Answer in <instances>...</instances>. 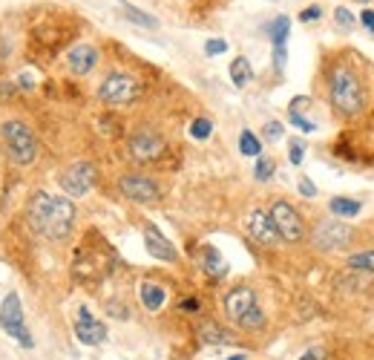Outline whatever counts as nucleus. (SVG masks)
I'll use <instances>...</instances> for the list:
<instances>
[{
  "mask_svg": "<svg viewBox=\"0 0 374 360\" xmlns=\"http://www.w3.org/2000/svg\"><path fill=\"white\" fill-rule=\"evenodd\" d=\"M303 156H305V147H303V142H291V153H288L291 164H303Z\"/></svg>",
  "mask_w": 374,
  "mask_h": 360,
  "instance_id": "nucleus-32",
  "label": "nucleus"
},
{
  "mask_svg": "<svg viewBox=\"0 0 374 360\" xmlns=\"http://www.w3.org/2000/svg\"><path fill=\"white\" fill-rule=\"evenodd\" d=\"M26 222L35 234H41L52 242H61L72 234L75 225V202L67 196H52L37 191L29 196L26 205Z\"/></svg>",
  "mask_w": 374,
  "mask_h": 360,
  "instance_id": "nucleus-1",
  "label": "nucleus"
},
{
  "mask_svg": "<svg viewBox=\"0 0 374 360\" xmlns=\"http://www.w3.org/2000/svg\"><path fill=\"white\" fill-rule=\"evenodd\" d=\"M98 179V170L92 162H75L69 164L61 176H58V185H61V191L72 199H81L92 191V185Z\"/></svg>",
  "mask_w": 374,
  "mask_h": 360,
  "instance_id": "nucleus-8",
  "label": "nucleus"
},
{
  "mask_svg": "<svg viewBox=\"0 0 374 360\" xmlns=\"http://www.w3.org/2000/svg\"><path fill=\"white\" fill-rule=\"evenodd\" d=\"M357 3H368V0H357Z\"/></svg>",
  "mask_w": 374,
  "mask_h": 360,
  "instance_id": "nucleus-40",
  "label": "nucleus"
},
{
  "mask_svg": "<svg viewBox=\"0 0 374 360\" xmlns=\"http://www.w3.org/2000/svg\"><path fill=\"white\" fill-rule=\"evenodd\" d=\"M253 78V69H250V61L248 58H236V61H230V81L236 84V87H245L248 81Z\"/></svg>",
  "mask_w": 374,
  "mask_h": 360,
  "instance_id": "nucleus-21",
  "label": "nucleus"
},
{
  "mask_svg": "<svg viewBox=\"0 0 374 360\" xmlns=\"http://www.w3.org/2000/svg\"><path fill=\"white\" fill-rule=\"evenodd\" d=\"M199 337L205 340V343H210V346H225V343H233V334H230L222 323H216V320H205V323L199 326Z\"/></svg>",
  "mask_w": 374,
  "mask_h": 360,
  "instance_id": "nucleus-17",
  "label": "nucleus"
},
{
  "mask_svg": "<svg viewBox=\"0 0 374 360\" xmlns=\"http://www.w3.org/2000/svg\"><path fill=\"white\" fill-rule=\"evenodd\" d=\"M236 326L245 329V332H260V329H265V314H262V309H260V306H257V309H250Z\"/></svg>",
  "mask_w": 374,
  "mask_h": 360,
  "instance_id": "nucleus-23",
  "label": "nucleus"
},
{
  "mask_svg": "<svg viewBox=\"0 0 374 360\" xmlns=\"http://www.w3.org/2000/svg\"><path fill=\"white\" fill-rule=\"evenodd\" d=\"M75 337L81 340L84 346H101L107 337V326L101 320H95L87 306H81L78 309V317H75Z\"/></svg>",
  "mask_w": 374,
  "mask_h": 360,
  "instance_id": "nucleus-13",
  "label": "nucleus"
},
{
  "mask_svg": "<svg viewBox=\"0 0 374 360\" xmlns=\"http://www.w3.org/2000/svg\"><path fill=\"white\" fill-rule=\"evenodd\" d=\"M245 228H248L250 239H253V242H260V245H265V248H273V245H280V242H282L280 234H277V228H273L271 216H268V211H262V207H257V211H250V214H248Z\"/></svg>",
  "mask_w": 374,
  "mask_h": 360,
  "instance_id": "nucleus-12",
  "label": "nucleus"
},
{
  "mask_svg": "<svg viewBox=\"0 0 374 360\" xmlns=\"http://www.w3.org/2000/svg\"><path fill=\"white\" fill-rule=\"evenodd\" d=\"M0 326H3V332L9 337H15L24 349L35 346V340H32V334L26 329V314H24V306H21V297H17L15 291H9V297L3 300V306H0Z\"/></svg>",
  "mask_w": 374,
  "mask_h": 360,
  "instance_id": "nucleus-7",
  "label": "nucleus"
},
{
  "mask_svg": "<svg viewBox=\"0 0 374 360\" xmlns=\"http://www.w3.org/2000/svg\"><path fill=\"white\" fill-rule=\"evenodd\" d=\"M222 306H225V317L233 320V323H239L250 309H257V291H253L250 286H236L225 294Z\"/></svg>",
  "mask_w": 374,
  "mask_h": 360,
  "instance_id": "nucleus-11",
  "label": "nucleus"
},
{
  "mask_svg": "<svg viewBox=\"0 0 374 360\" xmlns=\"http://www.w3.org/2000/svg\"><path fill=\"white\" fill-rule=\"evenodd\" d=\"M320 15H323L320 6H305V9L300 12V21H303V24H314V21H320Z\"/></svg>",
  "mask_w": 374,
  "mask_h": 360,
  "instance_id": "nucleus-31",
  "label": "nucleus"
},
{
  "mask_svg": "<svg viewBox=\"0 0 374 360\" xmlns=\"http://www.w3.org/2000/svg\"><path fill=\"white\" fill-rule=\"evenodd\" d=\"M288 119H291V124H294V127H300L303 132H314V130H317V127H314V121H308V119L303 116V112L288 110Z\"/></svg>",
  "mask_w": 374,
  "mask_h": 360,
  "instance_id": "nucleus-29",
  "label": "nucleus"
},
{
  "mask_svg": "<svg viewBox=\"0 0 374 360\" xmlns=\"http://www.w3.org/2000/svg\"><path fill=\"white\" fill-rule=\"evenodd\" d=\"M328 101H331V107L337 110L340 116H346V119L363 112V107H366V89H363L360 78L354 75L351 67L340 64V67L331 69V78H328Z\"/></svg>",
  "mask_w": 374,
  "mask_h": 360,
  "instance_id": "nucleus-2",
  "label": "nucleus"
},
{
  "mask_svg": "<svg viewBox=\"0 0 374 360\" xmlns=\"http://www.w3.org/2000/svg\"><path fill=\"white\" fill-rule=\"evenodd\" d=\"M262 130H265V139L268 142H280L282 139V124L280 121H268Z\"/></svg>",
  "mask_w": 374,
  "mask_h": 360,
  "instance_id": "nucleus-30",
  "label": "nucleus"
},
{
  "mask_svg": "<svg viewBox=\"0 0 374 360\" xmlns=\"http://www.w3.org/2000/svg\"><path fill=\"white\" fill-rule=\"evenodd\" d=\"M139 96H142V84H139V78H133L127 72H110L98 84V98L110 107H127Z\"/></svg>",
  "mask_w": 374,
  "mask_h": 360,
  "instance_id": "nucleus-4",
  "label": "nucleus"
},
{
  "mask_svg": "<svg viewBox=\"0 0 374 360\" xmlns=\"http://www.w3.org/2000/svg\"><path fill=\"white\" fill-rule=\"evenodd\" d=\"M0 144H3V153L9 156V162L17 164V167L35 164L37 153H41V144H37L35 130L21 119H9V121L0 124Z\"/></svg>",
  "mask_w": 374,
  "mask_h": 360,
  "instance_id": "nucleus-3",
  "label": "nucleus"
},
{
  "mask_svg": "<svg viewBox=\"0 0 374 360\" xmlns=\"http://www.w3.org/2000/svg\"><path fill=\"white\" fill-rule=\"evenodd\" d=\"M328 207H331V214H337L340 219H343V216H357V214L363 211V205H360L357 199H348V196H337V199H331V202H328Z\"/></svg>",
  "mask_w": 374,
  "mask_h": 360,
  "instance_id": "nucleus-19",
  "label": "nucleus"
},
{
  "mask_svg": "<svg viewBox=\"0 0 374 360\" xmlns=\"http://www.w3.org/2000/svg\"><path fill=\"white\" fill-rule=\"evenodd\" d=\"M346 265H348L351 271H357V274H374V251H360V254H351Z\"/></svg>",
  "mask_w": 374,
  "mask_h": 360,
  "instance_id": "nucleus-22",
  "label": "nucleus"
},
{
  "mask_svg": "<svg viewBox=\"0 0 374 360\" xmlns=\"http://www.w3.org/2000/svg\"><path fill=\"white\" fill-rule=\"evenodd\" d=\"M210 132H213V121H210V119H196V121L190 124V136L199 139V142L210 139Z\"/></svg>",
  "mask_w": 374,
  "mask_h": 360,
  "instance_id": "nucleus-26",
  "label": "nucleus"
},
{
  "mask_svg": "<svg viewBox=\"0 0 374 360\" xmlns=\"http://www.w3.org/2000/svg\"><path fill=\"white\" fill-rule=\"evenodd\" d=\"M225 360H245V354H233V357H225Z\"/></svg>",
  "mask_w": 374,
  "mask_h": 360,
  "instance_id": "nucleus-39",
  "label": "nucleus"
},
{
  "mask_svg": "<svg viewBox=\"0 0 374 360\" xmlns=\"http://www.w3.org/2000/svg\"><path fill=\"white\" fill-rule=\"evenodd\" d=\"M202 271L213 280H222L228 274V262L222 259V254L213 248V245H205L202 248Z\"/></svg>",
  "mask_w": 374,
  "mask_h": 360,
  "instance_id": "nucleus-16",
  "label": "nucleus"
},
{
  "mask_svg": "<svg viewBox=\"0 0 374 360\" xmlns=\"http://www.w3.org/2000/svg\"><path fill=\"white\" fill-rule=\"evenodd\" d=\"M164 136L159 130H153V127H139L133 132V136L127 139V156L133 162H139V164H147V162H155V159H162L164 156Z\"/></svg>",
  "mask_w": 374,
  "mask_h": 360,
  "instance_id": "nucleus-5",
  "label": "nucleus"
},
{
  "mask_svg": "<svg viewBox=\"0 0 374 360\" xmlns=\"http://www.w3.org/2000/svg\"><path fill=\"white\" fill-rule=\"evenodd\" d=\"M118 191L130 202H139V205H153L162 199V187L155 185V179H150L144 173H124L118 179Z\"/></svg>",
  "mask_w": 374,
  "mask_h": 360,
  "instance_id": "nucleus-10",
  "label": "nucleus"
},
{
  "mask_svg": "<svg viewBox=\"0 0 374 360\" xmlns=\"http://www.w3.org/2000/svg\"><path fill=\"white\" fill-rule=\"evenodd\" d=\"M98 61H101V55H98V49L92 44H75L69 52H67V69L72 75H78V78H84V75H90Z\"/></svg>",
  "mask_w": 374,
  "mask_h": 360,
  "instance_id": "nucleus-14",
  "label": "nucleus"
},
{
  "mask_svg": "<svg viewBox=\"0 0 374 360\" xmlns=\"http://www.w3.org/2000/svg\"><path fill=\"white\" fill-rule=\"evenodd\" d=\"M354 239V228L340 219H325L320 222L317 228H314L311 234V242H314V248H320V251H337V248H346V245Z\"/></svg>",
  "mask_w": 374,
  "mask_h": 360,
  "instance_id": "nucleus-9",
  "label": "nucleus"
},
{
  "mask_svg": "<svg viewBox=\"0 0 374 360\" xmlns=\"http://www.w3.org/2000/svg\"><path fill=\"white\" fill-rule=\"evenodd\" d=\"M300 360H320V352H305Z\"/></svg>",
  "mask_w": 374,
  "mask_h": 360,
  "instance_id": "nucleus-38",
  "label": "nucleus"
},
{
  "mask_svg": "<svg viewBox=\"0 0 374 360\" xmlns=\"http://www.w3.org/2000/svg\"><path fill=\"white\" fill-rule=\"evenodd\" d=\"M124 17H127V21H133V24H139V26H147V29L159 26V21H155V17H150L147 12L135 9V6H130V3H124Z\"/></svg>",
  "mask_w": 374,
  "mask_h": 360,
  "instance_id": "nucleus-24",
  "label": "nucleus"
},
{
  "mask_svg": "<svg viewBox=\"0 0 374 360\" xmlns=\"http://www.w3.org/2000/svg\"><path fill=\"white\" fill-rule=\"evenodd\" d=\"M334 21H337V26L340 29H354V15L346 9V6H337V9H334Z\"/></svg>",
  "mask_w": 374,
  "mask_h": 360,
  "instance_id": "nucleus-28",
  "label": "nucleus"
},
{
  "mask_svg": "<svg viewBox=\"0 0 374 360\" xmlns=\"http://www.w3.org/2000/svg\"><path fill=\"white\" fill-rule=\"evenodd\" d=\"M268 216H271L273 228H277V234H280L282 242H303L305 239V222H303L300 211L291 202L277 199V202L271 205Z\"/></svg>",
  "mask_w": 374,
  "mask_h": 360,
  "instance_id": "nucleus-6",
  "label": "nucleus"
},
{
  "mask_svg": "<svg viewBox=\"0 0 374 360\" xmlns=\"http://www.w3.org/2000/svg\"><path fill=\"white\" fill-rule=\"evenodd\" d=\"M239 153H245V156H260L262 153V144H260V139L253 136L250 130L239 132Z\"/></svg>",
  "mask_w": 374,
  "mask_h": 360,
  "instance_id": "nucleus-25",
  "label": "nucleus"
},
{
  "mask_svg": "<svg viewBox=\"0 0 374 360\" xmlns=\"http://www.w3.org/2000/svg\"><path fill=\"white\" fill-rule=\"evenodd\" d=\"M144 245H147V254L162 259V262H176L179 259V251L173 248V242L155 228V225H147L144 228Z\"/></svg>",
  "mask_w": 374,
  "mask_h": 360,
  "instance_id": "nucleus-15",
  "label": "nucleus"
},
{
  "mask_svg": "<svg viewBox=\"0 0 374 360\" xmlns=\"http://www.w3.org/2000/svg\"><path fill=\"white\" fill-rule=\"evenodd\" d=\"M225 49H228V44H225V41H219V37H213V41H207V44H205V52H207V55H222Z\"/></svg>",
  "mask_w": 374,
  "mask_h": 360,
  "instance_id": "nucleus-35",
  "label": "nucleus"
},
{
  "mask_svg": "<svg viewBox=\"0 0 374 360\" xmlns=\"http://www.w3.org/2000/svg\"><path fill=\"white\" fill-rule=\"evenodd\" d=\"M360 24H363L368 32H374V9H363V12H360Z\"/></svg>",
  "mask_w": 374,
  "mask_h": 360,
  "instance_id": "nucleus-37",
  "label": "nucleus"
},
{
  "mask_svg": "<svg viewBox=\"0 0 374 360\" xmlns=\"http://www.w3.org/2000/svg\"><path fill=\"white\" fill-rule=\"evenodd\" d=\"M285 58H288L285 46H273V67H277V72H282V69H285Z\"/></svg>",
  "mask_w": 374,
  "mask_h": 360,
  "instance_id": "nucleus-33",
  "label": "nucleus"
},
{
  "mask_svg": "<svg viewBox=\"0 0 374 360\" xmlns=\"http://www.w3.org/2000/svg\"><path fill=\"white\" fill-rule=\"evenodd\" d=\"M273 170H277V164H273V159H268V156H260L257 167H253V176H257L260 182H268V179L273 176Z\"/></svg>",
  "mask_w": 374,
  "mask_h": 360,
  "instance_id": "nucleus-27",
  "label": "nucleus"
},
{
  "mask_svg": "<svg viewBox=\"0 0 374 360\" xmlns=\"http://www.w3.org/2000/svg\"><path fill=\"white\" fill-rule=\"evenodd\" d=\"M291 32V21H288V15H280V17H273L271 26H268V35H271V44L273 46H285V37Z\"/></svg>",
  "mask_w": 374,
  "mask_h": 360,
  "instance_id": "nucleus-20",
  "label": "nucleus"
},
{
  "mask_svg": "<svg viewBox=\"0 0 374 360\" xmlns=\"http://www.w3.org/2000/svg\"><path fill=\"white\" fill-rule=\"evenodd\" d=\"M300 194L311 199V196H317V187H314V182H311V179H305V176H303V179H300Z\"/></svg>",
  "mask_w": 374,
  "mask_h": 360,
  "instance_id": "nucleus-36",
  "label": "nucleus"
},
{
  "mask_svg": "<svg viewBox=\"0 0 374 360\" xmlns=\"http://www.w3.org/2000/svg\"><path fill=\"white\" fill-rule=\"evenodd\" d=\"M139 297H142V306L147 311H159L164 306V300H167V291L159 286V282H142Z\"/></svg>",
  "mask_w": 374,
  "mask_h": 360,
  "instance_id": "nucleus-18",
  "label": "nucleus"
},
{
  "mask_svg": "<svg viewBox=\"0 0 374 360\" xmlns=\"http://www.w3.org/2000/svg\"><path fill=\"white\" fill-rule=\"evenodd\" d=\"M199 309H202V302L196 300V297H187V300H182V302H179V311H187V314H196Z\"/></svg>",
  "mask_w": 374,
  "mask_h": 360,
  "instance_id": "nucleus-34",
  "label": "nucleus"
}]
</instances>
